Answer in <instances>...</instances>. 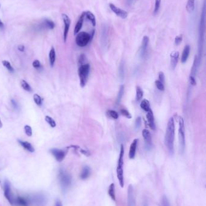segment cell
Here are the masks:
<instances>
[{"label":"cell","mask_w":206,"mask_h":206,"mask_svg":"<svg viewBox=\"0 0 206 206\" xmlns=\"http://www.w3.org/2000/svg\"><path fill=\"white\" fill-rule=\"evenodd\" d=\"M128 206H135L134 189L131 185L128 188Z\"/></svg>","instance_id":"16"},{"label":"cell","mask_w":206,"mask_h":206,"mask_svg":"<svg viewBox=\"0 0 206 206\" xmlns=\"http://www.w3.org/2000/svg\"><path fill=\"white\" fill-rule=\"evenodd\" d=\"M189 81H190V83L191 84V85L192 86H195L196 83V80H195V77H193L190 76L189 77Z\"/></svg>","instance_id":"49"},{"label":"cell","mask_w":206,"mask_h":206,"mask_svg":"<svg viewBox=\"0 0 206 206\" xmlns=\"http://www.w3.org/2000/svg\"><path fill=\"white\" fill-rule=\"evenodd\" d=\"M143 97V91L140 86L136 87V99L137 101H140Z\"/></svg>","instance_id":"34"},{"label":"cell","mask_w":206,"mask_h":206,"mask_svg":"<svg viewBox=\"0 0 206 206\" xmlns=\"http://www.w3.org/2000/svg\"><path fill=\"white\" fill-rule=\"evenodd\" d=\"M90 174H91V168L88 166H85L82 170V172L80 175V177L82 180H86L89 177Z\"/></svg>","instance_id":"23"},{"label":"cell","mask_w":206,"mask_h":206,"mask_svg":"<svg viewBox=\"0 0 206 206\" xmlns=\"http://www.w3.org/2000/svg\"><path fill=\"white\" fill-rule=\"evenodd\" d=\"M146 119H147V121H148V123L149 127L152 130H155L156 126H155V123L154 113H153V111L152 110H150L149 111L147 112Z\"/></svg>","instance_id":"17"},{"label":"cell","mask_w":206,"mask_h":206,"mask_svg":"<svg viewBox=\"0 0 206 206\" xmlns=\"http://www.w3.org/2000/svg\"><path fill=\"white\" fill-rule=\"evenodd\" d=\"M94 34V30H93L91 34H89L86 32H80L77 34L76 37V43L77 45L80 47H84L86 46L92 39Z\"/></svg>","instance_id":"6"},{"label":"cell","mask_w":206,"mask_h":206,"mask_svg":"<svg viewBox=\"0 0 206 206\" xmlns=\"http://www.w3.org/2000/svg\"><path fill=\"white\" fill-rule=\"evenodd\" d=\"M205 6L204 3L203 8L201 12V18L199 25V39H198V59L200 64L203 52V47L204 43V35H205Z\"/></svg>","instance_id":"2"},{"label":"cell","mask_w":206,"mask_h":206,"mask_svg":"<svg viewBox=\"0 0 206 206\" xmlns=\"http://www.w3.org/2000/svg\"><path fill=\"white\" fill-rule=\"evenodd\" d=\"M190 47L189 45L185 46L183 53H182V56H181V63H185L187 59H188V57L189 56V54H190Z\"/></svg>","instance_id":"24"},{"label":"cell","mask_w":206,"mask_h":206,"mask_svg":"<svg viewBox=\"0 0 206 206\" xmlns=\"http://www.w3.org/2000/svg\"><path fill=\"white\" fill-rule=\"evenodd\" d=\"M179 57V52L178 51H173L170 54V65L172 69H175V68L177 65Z\"/></svg>","instance_id":"18"},{"label":"cell","mask_w":206,"mask_h":206,"mask_svg":"<svg viewBox=\"0 0 206 206\" xmlns=\"http://www.w3.org/2000/svg\"><path fill=\"white\" fill-rule=\"evenodd\" d=\"M155 86L157 87V89L161 91H164L165 89V87H164V84H163L161 81H160L158 80H156L155 82Z\"/></svg>","instance_id":"40"},{"label":"cell","mask_w":206,"mask_h":206,"mask_svg":"<svg viewBox=\"0 0 206 206\" xmlns=\"http://www.w3.org/2000/svg\"><path fill=\"white\" fill-rule=\"evenodd\" d=\"M62 20H63L64 23V42H66L68 34V32H69L70 27V24H71V19H70L68 16L65 13L62 14Z\"/></svg>","instance_id":"12"},{"label":"cell","mask_w":206,"mask_h":206,"mask_svg":"<svg viewBox=\"0 0 206 206\" xmlns=\"http://www.w3.org/2000/svg\"><path fill=\"white\" fill-rule=\"evenodd\" d=\"M85 16L86 17V18L89 21H90V22L92 23L93 26H95L96 25V18L94 14L90 11L85 12Z\"/></svg>","instance_id":"29"},{"label":"cell","mask_w":206,"mask_h":206,"mask_svg":"<svg viewBox=\"0 0 206 206\" xmlns=\"http://www.w3.org/2000/svg\"><path fill=\"white\" fill-rule=\"evenodd\" d=\"M120 113H121L123 116H125V117H126V118H128V119H131L132 116H131V114H130V113H129L126 109H122L120 110Z\"/></svg>","instance_id":"42"},{"label":"cell","mask_w":206,"mask_h":206,"mask_svg":"<svg viewBox=\"0 0 206 206\" xmlns=\"http://www.w3.org/2000/svg\"><path fill=\"white\" fill-rule=\"evenodd\" d=\"M195 0H187V2L186 6V9L189 13H192L195 10Z\"/></svg>","instance_id":"26"},{"label":"cell","mask_w":206,"mask_h":206,"mask_svg":"<svg viewBox=\"0 0 206 206\" xmlns=\"http://www.w3.org/2000/svg\"><path fill=\"white\" fill-rule=\"evenodd\" d=\"M33 67L34 68H35L37 70H41L42 69V65L41 63V62L38 61V60H35V61H33V63H32Z\"/></svg>","instance_id":"41"},{"label":"cell","mask_w":206,"mask_h":206,"mask_svg":"<svg viewBox=\"0 0 206 206\" xmlns=\"http://www.w3.org/2000/svg\"><path fill=\"white\" fill-rule=\"evenodd\" d=\"M85 56L84 55V54H82L80 56L79 60V62L80 63V65H83V63L85 62Z\"/></svg>","instance_id":"50"},{"label":"cell","mask_w":206,"mask_h":206,"mask_svg":"<svg viewBox=\"0 0 206 206\" xmlns=\"http://www.w3.org/2000/svg\"><path fill=\"white\" fill-rule=\"evenodd\" d=\"M3 65L10 72H15V69L13 68V67L11 65L10 63L7 61H3L2 62Z\"/></svg>","instance_id":"36"},{"label":"cell","mask_w":206,"mask_h":206,"mask_svg":"<svg viewBox=\"0 0 206 206\" xmlns=\"http://www.w3.org/2000/svg\"><path fill=\"white\" fill-rule=\"evenodd\" d=\"M142 136L144 139L146 149L149 150L152 146V139L151 133L148 130L144 129L142 131Z\"/></svg>","instance_id":"10"},{"label":"cell","mask_w":206,"mask_h":206,"mask_svg":"<svg viewBox=\"0 0 206 206\" xmlns=\"http://www.w3.org/2000/svg\"><path fill=\"white\" fill-rule=\"evenodd\" d=\"M40 26V28H47L50 29V30H53V29L55 27V24L53 21L49 19H45L42 21V22L39 25Z\"/></svg>","instance_id":"20"},{"label":"cell","mask_w":206,"mask_h":206,"mask_svg":"<svg viewBox=\"0 0 206 206\" xmlns=\"http://www.w3.org/2000/svg\"><path fill=\"white\" fill-rule=\"evenodd\" d=\"M161 205H162V206H170V202H169L168 199L167 198V197L165 195H164L162 197V199H161Z\"/></svg>","instance_id":"44"},{"label":"cell","mask_w":206,"mask_h":206,"mask_svg":"<svg viewBox=\"0 0 206 206\" xmlns=\"http://www.w3.org/2000/svg\"><path fill=\"white\" fill-rule=\"evenodd\" d=\"M58 178L62 190L66 191L71 185V176L65 169L61 168L59 171Z\"/></svg>","instance_id":"4"},{"label":"cell","mask_w":206,"mask_h":206,"mask_svg":"<svg viewBox=\"0 0 206 206\" xmlns=\"http://www.w3.org/2000/svg\"><path fill=\"white\" fill-rule=\"evenodd\" d=\"M158 80L164 84L165 83V76L163 72H160L158 73Z\"/></svg>","instance_id":"47"},{"label":"cell","mask_w":206,"mask_h":206,"mask_svg":"<svg viewBox=\"0 0 206 206\" xmlns=\"http://www.w3.org/2000/svg\"><path fill=\"white\" fill-rule=\"evenodd\" d=\"M30 204L33 206H45L47 203V198L42 193L33 194L29 197Z\"/></svg>","instance_id":"8"},{"label":"cell","mask_w":206,"mask_h":206,"mask_svg":"<svg viewBox=\"0 0 206 206\" xmlns=\"http://www.w3.org/2000/svg\"><path fill=\"white\" fill-rule=\"evenodd\" d=\"M18 50H19V51H21V52H24V51L25 47H24V46L23 45H18Z\"/></svg>","instance_id":"52"},{"label":"cell","mask_w":206,"mask_h":206,"mask_svg":"<svg viewBox=\"0 0 206 206\" xmlns=\"http://www.w3.org/2000/svg\"><path fill=\"white\" fill-rule=\"evenodd\" d=\"M143 206H148V204H147V202H144Z\"/></svg>","instance_id":"57"},{"label":"cell","mask_w":206,"mask_h":206,"mask_svg":"<svg viewBox=\"0 0 206 206\" xmlns=\"http://www.w3.org/2000/svg\"><path fill=\"white\" fill-rule=\"evenodd\" d=\"M49 61L50 63L51 67H53L54 65L55 61H56V52L55 49L54 47H51L50 52H49Z\"/></svg>","instance_id":"27"},{"label":"cell","mask_w":206,"mask_h":206,"mask_svg":"<svg viewBox=\"0 0 206 206\" xmlns=\"http://www.w3.org/2000/svg\"><path fill=\"white\" fill-rule=\"evenodd\" d=\"M140 107L144 111H145L146 112H148L150 110H151L149 101L148 100H146V99H144L143 100L141 101V102L140 103Z\"/></svg>","instance_id":"28"},{"label":"cell","mask_w":206,"mask_h":206,"mask_svg":"<svg viewBox=\"0 0 206 206\" xmlns=\"http://www.w3.org/2000/svg\"><path fill=\"white\" fill-rule=\"evenodd\" d=\"M124 146L122 144L120 146V151L117 166V176L122 188L124 186V176H123V157H124Z\"/></svg>","instance_id":"3"},{"label":"cell","mask_w":206,"mask_h":206,"mask_svg":"<svg viewBox=\"0 0 206 206\" xmlns=\"http://www.w3.org/2000/svg\"><path fill=\"white\" fill-rule=\"evenodd\" d=\"M4 194L6 198L9 202L10 204H13L14 203V198L11 189L10 182L8 180H5L4 184Z\"/></svg>","instance_id":"9"},{"label":"cell","mask_w":206,"mask_h":206,"mask_svg":"<svg viewBox=\"0 0 206 206\" xmlns=\"http://www.w3.org/2000/svg\"><path fill=\"white\" fill-rule=\"evenodd\" d=\"M0 7H1V6H0Z\"/></svg>","instance_id":"58"},{"label":"cell","mask_w":206,"mask_h":206,"mask_svg":"<svg viewBox=\"0 0 206 206\" xmlns=\"http://www.w3.org/2000/svg\"><path fill=\"white\" fill-rule=\"evenodd\" d=\"M21 86L22 87V89L28 92H32L33 91L32 88L25 80H22L21 81Z\"/></svg>","instance_id":"32"},{"label":"cell","mask_w":206,"mask_h":206,"mask_svg":"<svg viewBox=\"0 0 206 206\" xmlns=\"http://www.w3.org/2000/svg\"><path fill=\"white\" fill-rule=\"evenodd\" d=\"M183 41V36L182 35H179V36H176L175 38V44L176 45H179L181 42Z\"/></svg>","instance_id":"45"},{"label":"cell","mask_w":206,"mask_h":206,"mask_svg":"<svg viewBox=\"0 0 206 206\" xmlns=\"http://www.w3.org/2000/svg\"><path fill=\"white\" fill-rule=\"evenodd\" d=\"M2 127H3V123L1 121V120H0V128H2Z\"/></svg>","instance_id":"56"},{"label":"cell","mask_w":206,"mask_h":206,"mask_svg":"<svg viewBox=\"0 0 206 206\" xmlns=\"http://www.w3.org/2000/svg\"><path fill=\"white\" fill-rule=\"evenodd\" d=\"M11 104H12V106H13V107L16 110L19 109V106H18V104L17 103V102L14 100H11Z\"/></svg>","instance_id":"48"},{"label":"cell","mask_w":206,"mask_h":206,"mask_svg":"<svg viewBox=\"0 0 206 206\" xmlns=\"http://www.w3.org/2000/svg\"><path fill=\"white\" fill-rule=\"evenodd\" d=\"M179 129H178V137H179V144L180 151L181 154H183L186 148L185 141V127L183 117H179Z\"/></svg>","instance_id":"7"},{"label":"cell","mask_w":206,"mask_h":206,"mask_svg":"<svg viewBox=\"0 0 206 206\" xmlns=\"http://www.w3.org/2000/svg\"><path fill=\"white\" fill-rule=\"evenodd\" d=\"M90 71V65L88 63L81 65L78 69V74L80 79V85L81 87H84L88 81Z\"/></svg>","instance_id":"5"},{"label":"cell","mask_w":206,"mask_h":206,"mask_svg":"<svg viewBox=\"0 0 206 206\" xmlns=\"http://www.w3.org/2000/svg\"><path fill=\"white\" fill-rule=\"evenodd\" d=\"M80 152H81L82 154H83L84 155L87 156H88L90 155L89 152L87 151H85V150H80Z\"/></svg>","instance_id":"53"},{"label":"cell","mask_w":206,"mask_h":206,"mask_svg":"<svg viewBox=\"0 0 206 206\" xmlns=\"http://www.w3.org/2000/svg\"><path fill=\"white\" fill-rule=\"evenodd\" d=\"M160 4H161V0H155V7L154 10V14L156 15L160 9Z\"/></svg>","instance_id":"43"},{"label":"cell","mask_w":206,"mask_h":206,"mask_svg":"<svg viewBox=\"0 0 206 206\" xmlns=\"http://www.w3.org/2000/svg\"><path fill=\"white\" fill-rule=\"evenodd\" d=\"M199 63L198 62V57L196 55H195V58H194V61H193V66L191 68V71H190V76L193 77H195V75L196 74L197 72V70L198 68V66H199Z\"/></svg>","instance_id":"25"},{"label":"cell","mask_w":206,"mask_h":206,"mask_svg":"<svg viewBox=\"0 0 206 206\" xmlns=\"http://www.w3.org/2000/svg\"><path fill=\"white\" fill-rule=\"evenodd\" d=\"M149 42V39L148 36H144L143 38L141 45V48H140V55H141L142 58H144L147 54Z\"/></svg>","instance_id":"14"},{"label":"cell","mask_w":206,"mask_h":206,"mask_svg":"<svg viewBox=\"0 0 206 206\" xmlns=\"http://www.w3.org/2000/svg\"><path fill=\"white\" fill-rule=\"evenodd\" d=\"M45 121L49 124V126L51 127V128H54L56 126V123L55 122V121L51 117L49 116H46L45 117Z\"/></svg>","instance_id":"35"},{"label":"cell","mask_w":206,"mask_h":206,"mask_svg":"<svg viewBox=\"0 0 206 206\" xmlns=\"http://www.w3.org/2000/svg\"><path fill=\"white\" fill-rule=\"evenodd\" d=\"M119 75L121 81H123L125 78V65L124 63L122 62L120 63L119 68Z\"/></svg>","instance_id":"33"},{"label":"cell","mask_w":206,"mask_h":206,"mask_svg":"<svg viewBox=\"0 0 206 206\" xmlns=\"http://www.w3.org/2000/svg\"><path fill=\"white\" fill-rule=\"evenodd\" d=\"M108 195L113 201H115V185L114 183H111L108 189Z\"/></svg>","instance_id":"31"},{"label":"cell","mask_w":206,"mask_h":206,"mask_svg":"<svg viewBox=\"0 0 206 206\" xmlns=\"http://www.w3.org/2000/svg\"><path fill=\"white\" fill-rule=\"evenodd\" d=\"M124 91H125V86L122 84L120 86L119 93H118V95H117V100H116V104H120V103L122 100V98L123 96Z\"/></svg>","instance_id":"30"},{"label":"cell","mask_w":206,"mask_h":206,"mask_svg":"<svg viewBox=\"0 0 206 206\" xmlns=\"http://www.w3.org/2000/svg\"><path fill=\"white\" fill-rule=\"evenodd\" d=\"M55 206H63L62 205V202L61 201L60 199H57L56 201V204H55Z\"/></svg>","instance_id":"51"},{"label":"cell","mask_w":206,"mask_h":206,"mask_svg":"<svg viewBox=\"0 0 206 206\" xmlns=\"http://www.w3.org/2000/svg\"><path fill=\"white\" fill-rule=\"evenodd\" d=\"M107 114L109 117L114 120H117L119 118V114L117 111L113 110H109L107 111Z\"/></svg>","instance_id":"38"},{"label":"cell","mask_w":206,"mask_h":206,"mask_svg":"<svg viewBox=\"0 0 206 206\" xmlns=\"http://www.w3.org/2000/svg\"><path fill=\"white\" fill-rule=\"evenodd\" d=\"M33 101L38 106H41L42 105V98L37 94L33 95Z\"/></svg>","instance_id":"37"},{"label":"cell","mask_w":206,"mask_h":206,"mask_svg":"<svg viewBox=\"0 0 206 206\" xmlns=\"http://www.w3.org/2000/svg\"><path fill=\"white\" fill-rule=\"evenodd\" d=\"M18 142L21 145L22 148L25 150L30 153L35 152V148H33V145L30 143H29L27 141H24L22 140H18Z\"/></svg>","instance_id":"21"},{"label":"cell","mask_w":206,"mask_h":206,"mask_svg":"<svg viewBox=\"0 0 206 206\" xmlns=\"http://www.w3.org/2000/svg\"><path fill=\"white\" fill-rule=\"evenodd\" d=\"M24 129V132L27 136L31 137L32 136V134H33L32 128L30 126H28V125L25 126Z\"/></svg>","instance_id":"39"},{"label":"cell","mask_w":206,"mask_h":206,"mask_svg":"<svg viewBox=\"0 0 206 206\" xmlns=\"http://www.w3.org/2000/svg\"><path fill=\"white\" fill-rule=\"evenodd\" d=\"M85 17V12H83L82 13V15H80L78 21L76 23V25L75 28H74V35H76L78 33H79L80 29L82 27L83 22V20H84Z\"/></svg>","instance_id":"22"},{"label":"cell","mask_w":206,"mask_h":206,"mask_svg":"<svg viewBox=\"0 0 206 206\" xmlns=\"http://www.w3.org/2000/svg\"><path fill=\"white\" fill-rule=\"evenodd\" d=\"M138 142V139H135L131 144L129 152V157L130 159H134L135 158Z\"/></svg>","instance_id":"19"},{"label":"cell","mask_w":206,"mask_h":206,"mask_svg":"<svg viewBox=\"0 0 206 206\" xmlns=\"http://www.w3.org/2000/svg\"><path fill=\"white\" fill-rule=\"evenodd\" d=\"M50 152L59 162H62L66 156V152L65 151L57 148H51L50 150Z\"/></svg>","instance_id":"11"},{"label":"cell","mask_w":206,"mask_h":206,"mask_svg":"<svg viewBox=\"0 0 206 206\" xmlns=\"http://www.w3.org/2000/svg\"><path fill=\"white\" fill-rule=\"evenodd\" d=\"M175 130V122L173 118L172 117L168 121L164 137L165 145L171 156H173L174 154Z\"/></svg>","instance_id":"1"},{"label":"cell","mask_w":206,"mask_h":206,"mask_svg":"<svg viewBox=\"0 0 206 206\" xmlns=\"http://www.w3.org/2000/svg\"><path fill=\"white\" fill-rule=\"evenodd\" d=\"M141 126V117H137V119L135 120V128L137 129L140 128Z\"/></svg>","instance_id":"46"},{"label":"cell","mask_w":206,"mask_h":206,"mask_svg":"<svg viewBox=\"0 0 206 206\" xmlns=\"http://www.w3.org/2000/svg\"><path fill=\"white\" fill-rule=\"evenodd\" d=\"M109 7L110 9H111V10L117 15V16H119L120 18H122V19H125L128 17V13L126 11L120 9V8H119V7H117L116 6H115L114 4H112V3H110L109 4Z\"/></svg>","instance_id":"13"},{"label":"cell","mask_w":206,"mask_h":206,"mask_svg":"<svg viewBox=\"0 0 206 206\" xmlns=\"http://www.w3.org/2000/svg\"><path fill=\"white\" fill-rule=\"evenodd\" d=\"M134 0H127V3L129 4H131L132 2H133Z\"/></svg>","instance_id":"55"},{"label":"cell","mask_w":206,"mask_h":206,"mask_svg":"<svg viewBox=\"0 0 206 206\" xmlns=\"http://www.w3.org/2000/svg\"><path fill=\"white\" fill-rule=\"evenodd\" d=\"M4 27V24H3V22L1 21V19H0V28H1V29H3Z\"/></svg>","instance_id":"54"},{"label":"cell","mask_w":206,"mask_h":206,"mask_svg":"<svg viewBox=\"0 0 206 206\" xmlns=\"http://www.w3.org/2000/svg\"><path fill=\"white\" fill-rule=\"evenodd\" d=\"M14 203L18 206H30V201L28 197L18 196L14 199Z\"/></svg>","instance_id":"15"}]
</instances>
